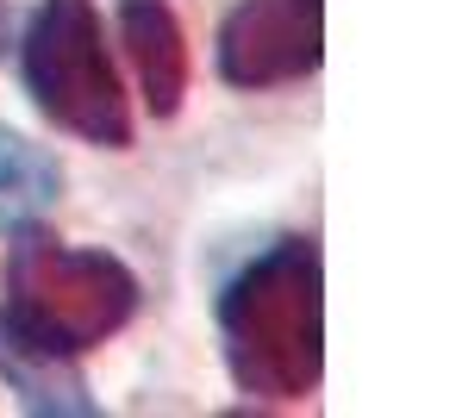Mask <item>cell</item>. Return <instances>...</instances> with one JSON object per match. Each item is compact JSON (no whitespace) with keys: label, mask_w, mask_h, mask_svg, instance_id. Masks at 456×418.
<instances>
[{"label":"cell","mask_w":456,"mask_h":418,"mask_svg":"<svg viewBox=\"0 0 456 418\" xmlns=\"http://www.w3.org/2000/svg\"><path fill=\"white\" fill-rule=\"evenodd\" d=\"M219 343L238 393L250 399H306L325 368V293L319 250L306 237H281L263 250L219 300Z\"/></svg>","instance_id":"cell-1"},{"label":"cell","mask_w":456,"mask_h":418,"mask_svg":"<svg viewBox=\"0 0 456 418\" xmlns=\"http://www.w3.org/2000/svg\"><path fill=\"white\" fill-rule=\"evenodd\" d=\"M138 312V275L107 256V250H69L51 237H26L7 256V300H0V325L82 356L107 343L126 318Z\"/></svg>","instance_id":"cell-2"},{"label":"cell","mask_w":456,"mask_h":418,"mask_svg":"<svg viewBox=\"0 0 456 418\" xmlns=\"http://www.w3.org/2000/svg\"><path fill=\"white\" fill-rule=\"evenodd\" d=\"M57 194H63V169L38 144H26L20 132L0 125V231L32 225L38 213L57 206Z\"/></svg>","instance_id":"cell-7"},{"label":"cell","mask_w":456,"mask_h":418,"mask_svg":"<svg viewBox=\"0 0 456 418\" xmlns=\"http://www.w3.org/2000/svg\"><path fill=\"white\" fill-rule=\"evenodd\" d=\"M119 32H126L132 63H138L144 107L157 119H169L182 107V94H188V38H182V20L163 7V0H126Z\"/></svg>","instance_id":"cell-5"},{"label":"cell","mask_w":456,"mask_h":418,"mask_svg":"<svg viewBox=\"0 0 456 418\" xmlns=\"http://www.w3.org/2000/svg\"><path fill=\"white\" fill-rule=\"evenodd\" d=\"M0 374H7V387H13L32 412H63V418L94 412V399H88V387H82V374H76V356L45 350V343L20 337V331H7V325H0Z\"/></svg>","instance_id":"cell-6"},{"label":"cell","mask_w":456,"mask_h":418,"mask_svg":"<svg viewBox=\"0 0 456 418\" xmlns=\"http://www.w3.org/2000/svg\"><path fill=\"white\" fill-rule=\"evenodd\" d=\"M20 63H26V88L45 119H57L94 150L132 144V107L107 57V26L88 0H45L26 26Z\"/></svg>","instance_id":"cell-3"},{"label":"cell","mask_w":456,"mask_h":418,"mask_svg":"<svg viewBox=\"0 0 456 418\" xmlns=\"http://www.w3.org/2000/svg\"><path fill=\"white\" fill-rule=\"evenodd\" d=\"M325 57V0H244L219 26V76L232 88H281Z\"/></svg>","instance_id":"cell-4"}]
</instances>
